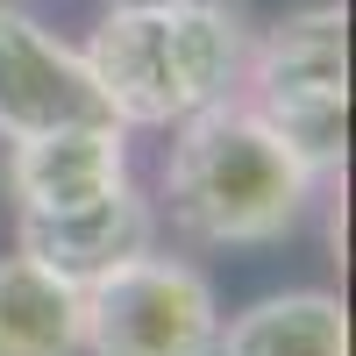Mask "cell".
I'll list each match as a JSON object with an SVG mask.
<instances>
[{
    "label": "cell",
    "mask_w": 356,
    "mask_h": 356,
    "mask_svg": "<svg viewBox=\"0 0 356 356\" xmlns=\"http://www.w3.org/2000/svg\"><path fill=\"white\" fill-rule=\"evenodd\" d=\"M314 186L321 178L243 100H221L193 122H178V143L164 150V178H157L164 214L193 243H214V250L285 243L314 207Z\"/></svg>",
    "instance_id": "6da1fadb"
},
{
    "label": "cell",
    "mask_w": 356,
    "mask_h": 356,
    "mask_svg": "<svg viewBox=\"0 0 356 356\" xmlns=\"http://www.w3.org/2000/svg\"><path fill=\"white\" fill-rule=\"evenodd\" d=\"M79 57L114 129H178L235 100L250 29L228 0H186L164 15H107Z\"/></svg>",
    "instance_id": "7a4b0ae2"
},
{
    "label": "cell",
    "mask_w": 356,
    "mask_h": 356,
    "mask_svg": "<svg viewBox=\"0 0 356 356\" xmlns=\"http://www.w3.org/2000/svg\"><path fill=\"white\" fill-rule=\"evenodd\" d=\"M243 107L271 129L314 178L349 157V22L342 8H300L271 22L243 57Z\"/></svg>",
    "instance_id": "3957f363"
},
{
    "label": "cell",
    "mask_w": 356,
    "mask_h": 356,
    "mask_svg": "<svg viewBox=\"0 0 356 356\" xmlns=\"http://www.w3.org/2000/svg\"><path fill=\"white\" fill-rule=\"evenodd\" d=\"M221 307L186 257H136L86 292V356H214Z\"/></svg>",
    "instance_id": "277c9868"
},
{
    "label": "cell",
    "mask_w": 356,
    "mask_h": 356,
    "mask_svg": "<svg viewBox=\"0 0 356 356\" xmlns=\"http://www.w3.org/2000/svg\"><path fill=\"white\" fill-rule=\"evenodd\" d=\"M72 122H107L93 79H86V57L57 43L36 15L0 0V136L22 143Z\"/></svg>",
    "instance_id": "5b68a950"
},
{
    "label": "cell",
    "mask_w": 356,
    "mask_h": 356,
    "mask_svg": "<svg viewBox=\"0 0 356 356\" xmlns=\"http://www.w3.org/2000/svg\"><path fill=\"white\" fill-rule=\"evenodd\" d=\"M15 250L29 264H43V271H57L65 285L93 292L100 278L129 271L136 257L157 250V207L143 200L136 186L107 193V200H86L72 207V214H36L15 228Z\"/></svg>",
    "instance_id": "8992f818"
},
{
    "label": "cell",
    "mask_w": 356,
    "mask_h": 356,
    "mask_svg": "<svg viewBox=\"0 0 356 356\" xmlns=\"http://www.w3.org/2000/svg\"><path fill=\"white\" fill-rule=\"evenodd\" d=\"M129 186V129L114 122H72V129H43L22 136L8 150V193L15 214H72L86 200H107Z\"/></svg>",
    "instance_id": "52a82bcc"
},
{
    "label": "cell",
    "mask_w": 356,
    "mask_h": 356,
    "mask_svg": "<svg viewBox=\"0 0 356 356\" xmlns=\"http://www.w3.org/2000/svg\"><path fill=\"white\" fill-rule=\"evenodd\" d=\"M86 349V292L22 250L0 257V356H79Z\"/></svg>",
    "instance_id": "ba28073f"
},
{
    "label": "cell",
    "mask_w": 356,
    "mask_h": 356,
    "mask_svg": "<svg viewBox=\"0 0 356 356\" xmlns=\"http://www.w3.org/2000/svg\"><path fill=\"white\" fill-rule=\"evenodd\" d=\"M214 356H349V314L335 292H271L221 321Z\"/></svg>",
    "instance_id": "9c48e42d"
},
{
    "label": "cell",
    "mask_w": 356,
    "mask_h": 356,
    "mask_svg": "<svg viewBox=\"0 0 356 356\" xmlns=\"http://www.w3.org/2000/svg\"><path fill=\"white\" fill-rule=\"evenodd\" d=\"M164 8H186V0H107V15H164Z\"/></svg>",
    "instance_id": "30bf717a"
}]
</instances>
